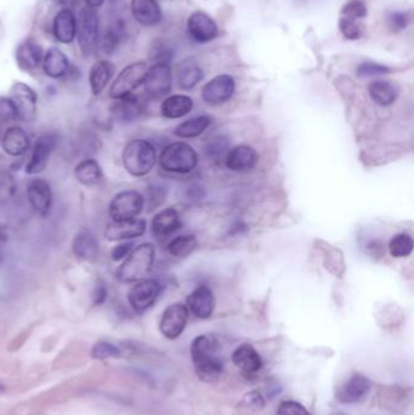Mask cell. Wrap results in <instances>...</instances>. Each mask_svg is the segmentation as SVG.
Wrapping results in <instances>:
<instances>
[{
  "label": "cell",
  "mask_w": 414,
  "mask_h": 415,
  "mask_svg": "<svg viewBox=\"0 0 414 415\" xmlns=\"http://www.w3.org/2000/svg\"><path fill=\"white\" fill-rule=\"evenodd\" d=\"M146 221L144 219H134L128 221L109 222L105 236L112 242L129 241L141 237L146 232Z\"/></svg>",
  "instance_id": "cell-21"
},
{
  "label": "cell",
  "mask_w": 414,
  "mask_h": 415,
  "mask_svg": "<svg viewBox=\"0 0 414 415\" xmlns=\"http://www.w3.org/2000/svg\"><path fill=\"white\" fill-rule=\"evenodd\" d=\"M371 99L379 106H390L400 94L397 85L389 81H374L368 86Z\"/></svg>",
  "instance_id": "cell-32"
},
{
  "label": "cell",
  "mask_w": 414,
  "mask_h": 415,
  "mask_svg": "<svg viewBox=\"0 0 414 415\" xmlns=\"http://www.w3.org/2000/svg\"><path fill=\"white\" fill-rule=\"evenodd\" d=\"M210 123H212V119L207 116H198L179 124L175 127L174 135L180 139L197 137L207 130Z\"/></svg>",
  "instance_id": "cell-34"
},
{
  "label": "cell",
  "mask_w": 414,
  "mask_h": 415,
  "mask_svg": "<svg viewBox=\"0 0 414 415\" xmlns=\"http://www.w3.org/2000/svg\"><path fill=\"white\" fill-rule=\"evenodd\" d=\"M197 164V152L186 142L169 143L160 153V168L168 173L188 174L196 169Z\"/></svg>",
  "instance_id": "cell-4"
},
{
  "label": "cell",
  "mask_w": 414,
  "mask_h": 415,
  "mask_svg": "<svg viewBox=\"0 0 414 415\" xmlns=\"http://www.w3.org/2000/svg\"><path fill=\"white\" fill-rule=\"evenodd\" d=\"M413 238L408 233H399L389 242V251L392 258H406L413 251Z\"/></svg>",
  "instance_id": "cell-37"
},
{
  "label": "cell",
  "mask_w": 414,
  "mask_h": 415,
  "mask_svg": "<svg viewBox=\"0 0 414 415\" xmlns=\"http://www.w3.org/2000/svg\"><path fill=\"white\" fill-rule=\"evenodd\" d=\"M277 415H311L306 407L297 401H283L278 406Z\"/></svg>",
  "instance_id": "cell-47"
},
{
  "label": "cell",
  "mask_w": 414,
  "mask_h": 415,
  "mask_svg": "<svg viewBox=\"0 0 414 415\" xmlns=\"http://www.w3.org/2000/svg\"><path fill=\"white\" fill-rule=\"evenodd\" d=\"M193 109V101L186 95H171L160 104V113L168 119L183 118Z\"/></svg>",
  "instance_id": "cell-31"
},
{
  "label": "cell",
  "mask_w": 414,
  "mask_h": 415,
  "mask_svg": "<svg viewBox=\"0 0 414 415\" xmlns=\"http://www.w3.org/2000/svg\"><path fill=\"white\" fill-rule=\"evenodd\" d=\"M342 16L348 19H360L367 16V8L361 0H350L344 5Z\"/></svg>",
  "instance_id": "cell-42"
},
{
  "label": "cell",
  "mask_w": 414,
  "mask_h": 415,
  "mask_svg": "<svg viewBox=\"0 0 414 415\" xmlns=\"http://www.w3.org/2000/svg\"><path fill=\"white\" fill-rule=\"evenodd\" d=\"M155 248L152 243H142L130 251L117 271V279L123 283H135L148 277L153 269Z\"/></svg>",
  "instance_id": "cell-2"
},
{
  "label": "cell",
  "mask_w": 414,
  "mask_h": 415,
  "mask_svg": "<svg viewBox=\"0 0 414 415\" xmlns=\"http://www.w3.org/2000/svg\"><path fill=\"white\" fill-rule=\"evenodd\" d=\"M85 6H88L90 9H99L104 5L105 0H84Z\"/></svg>",
  "instance_id": "cell-52"
},
{
  "label": "cell",
  "mask_w": 414,
  "mask_h": 415,
  "mask_svg": "<svg viewBox=\"0 0 414 415\" xmlns=\"http://www.w3.org/2000/svg\"><path fill=\"white\" fill-rule=\"evenodd\" d=\"M411 21V16L405 11H394L388 16V26L392 32H400L408 26Z\"/></svg>",
  "instance_id": "cell-45"
},
{
  "label": "cell",
  "mask_w": 414,
  "mask_h": 415,
  "mask_svg": "<svg viewBox=\"0 0 414 415\" xmlns=\"http://www.w3.org/2000/svg\"><path fill=\"white\" fill-rule=\"evenodd\" d=\"M77 42L80 54L89 57L96 52L100 42V19L98 11L88 6L82 8L77 17Z\"/></svg>",
  "instance_id": "cell-5"
},
{
  "label": "cell",
  "mask_w": 414,
  "mask_h": 415,
  "mask_svg": "<svg viewBox=\"0 0 414 415\" xmlns=\"http://www.w3.org/2000/svg\"><path fill=\"white\" fill-rule=\"evenodd\" d=\"M111 111L113 117L119 123H132L141 113V104L135 95H128L125 97L116 100Z\"/></svg>",
  "instance_id": "cell-29"
},
{
  "label": "cell",
  "mask_w": 414,
  "mask_h": 415,
  "mask_svg": "<svg viewBox=\"0 0 414 415\" xmlns=\"http://www.w3.org/2000/svg\"><path fill=\"white\" fill-rule=\"evenodd\" d=\"M215 297L207 285H199L187 297L188 312L199 320H208L215 310Z\"/></svg>",
  "instance_id": "cell-17"
},
{
  "label": "cell",
  "mask_w": 414,
  "mask_h": 415,
  "mask_svg": "<svg viewBox=\"0 0 414 415\" xmlns=\"http://www.w3.org/2000/svg\"><path fill=\"white\" fill-rule=\"evenodd\" d=\"M339 29L344 37L350 40H356L362 37L363 24H360L358 19H348L342 16L339 19Z\"/></svg>",
  "instance_id": "cell-40"
},
{
  "label": "cell",
  "mask_w": 414,
  "mask_h": 415,
  "mask_svg": "<svg viewBox=\"0 0 414 415\" xmlns=\"http://www.w3.org/2000/svg\"><path fill=\"white\" fill-rule=\"evenodd\" d=\"M236 83L233 78L227 75H222L208 81L202 90V99L204 102L212 106L225 104L226 101L235 94Z\"/></svg>",
  "instance_id": "cell-15"
},
{
  "label": "cell",
  "mask_w": 414,
  "mask_h": 415,
  "mask_svg": "<svg viewBox=\"0 0 414 415\" xmlns=\"http://www.w3.org/2000/svg\"><path fill=\"white\" fill-rule=\"evenodd\" d=\"M3 241H4V233H3V230L0 228V246H1Z\"/></svg>",
  "instance_id": "cell-53"
},
{
  "label": "cell",
  "mask_w": 414,
  "mask_h": 415,
  "mask_svg": "<svg viewBox=\"0 0 414 415\" xmlns=\"http://www.w3.org/2000/svg\"><path fill=\"white\" fill-rule=\"evenodd\" d=\"M4 390H5L4 385H3V384H0V392L4 391Z\"/></svg>",
  "instance_id": "cell-54"
},
{
  "label": "cell",
  "mask_w": 414,
  "mask_h": 415,
  "mask_svg": "<svg viewBox=\"0 0 414 415\" xmlns=\"http://www.w3.org/2000/svg\"><path fill=\"white\" fill-rule=\"evenodd\" d=\"M52 1H55L57 5H62V6H65L67 9H71L75 5H78L79 3V0H52Z\"/></svg>",
  "instance_id": "cell-51"
},
{
  "label": "cell",
  "mask_w": 414,
  "mask_h": 415,
  "mask_svg": "<svg viewBox=\"0 0 414 415\" xmlns=\"http://www.w3.org/2000/svg\"><path fill=\"white\" fill-rule=\"evenodd\" d=\"M124 24L122 21H117L114 24L107 27L105 32L104 37L100 40L101 49L106 55H112L113 52L117 50L118 45L121 44L123 37H124Z\"/></svg>",
  "instance_id": "cell-35"
},
{
  "label": "cell",
  "mask_w": 414,
  "mask_h": 415,
  "mask_svg": "<svg viewBox=\"0 0 414 415\" xmlns=\"http://www.w3.org/2000/svg\"><path fill=\"white\" fill-rule=\"evenodd\" d=\"M43 57V47L33 38L24 39L15 50V60L21 71H37L42 67Z\"/></svg>",
  "instance_id": "cell-16"
},
{
  "label": "cell",
  "mask_w": 414,
  "mask_h": 415,
  "mask_svg": "<svg viewBox=\"0 0 414 415\" xmlns=\"http://www.w3.org/2000/svg\"><path fill=\"white\" fill-rule=\"evenodd\" d=\"M52 32L54 38L61 44H71L77 37V16L72 9L59 10L52 19Z\"/></svg>",
  "instance_id": "cell-20"
},
{
  "label": "cell",
  "mask_w": 414,
  "mask_h": 415,
  "mask_svg": "<svg viewBox=\"0 0 414 415\" xmlns=\"http://www.w3.org/2000/svg\"><path fill=\"white\" fill-rule=\"evenodd\" d=\"M232 363L245 374H255L263 368V359L254 346L243 344L238 346L231 356Z\"/></svg>",
  "instance_id": "cell-24"
},
{
  "label": "cell",
  "mask_w": 414,
  "mask_h": 415,
  "mask_svg": "<svg viewBox=\"0 0 414 415\" xmlns=\"http://www.w3.org/2000/svg\"><path fill=\"white\" fill-rule=\"evenodd\" d=\"M372 384L366 375L353 373L343 385L338 387L335 398L343 405H353L363 401L369 395Z\"/></svg>",
  "instance_id": "cell-13"
},
{
  "label": "cell",
  "mask_w": 414,
  "mask_h": 415,
  "mask_svg": "<svg viewBox=\"0 0 414 415\" xmlns=\"http://www.w3.org/2000/svg\"><path fill=\"white\" fill-rule=\"evenodd\" d=\"M145 208V197L135 189L122 191L109 202V215L114 222L134 220Z\"/></svg>",
  "instance_id": "cell-6"
},
{
  "label": "cell",
  "mask_w": 414,
  "mask_h": 415,
  "mask_svg": "<svg viewBox=\"0 0 414 415\" xmlns=\"http://www.w3.org/2000/svg\"><path fill=\"white\" fill-rule=\"evenodd\" d=\"M258 162H259L258 152L248 145H240L231 148L225 157L226 168L236 173H245L254 169Z\"/></svg>",
  "instance_id": "cell-18"
},
{
  "label": "cell",
  "mask_w": 414,
  "mask_h": 415,
  "mask_svg": "<svg viewBox=\"0 0 414 415\" xmlns=\"http://www.w3.org/2000/svg\"><path fill=\"white\" fill-rule=\"evenodd\" d=\"M240 406L250 411H261L266 406V401L260 392L250 391L245 393Z\"/></svg>",
  "instance_id": "cell-44"
},
{
  "label": "cell",
  "mask_w": 414,
  "mask_h": 415,
  "mask_svg": "<svg viewBox=\"0 0 414 415\" xmlns=\"http://www.w3.org/2000/svg\"><path fill=\"white\" fill-rule=\"evenodd\" d=\"M187 29L190 37L197 42H210L217 36V24L203 11H196L190 16Z\"/></svg>",
  "instance_id": "cell-23"
},
{
  "label": "cell",
  "mask_w": 414,
  "mask_h": 415,
  "mask_svg": "<svg viewBox=\"0 0 414 415\" xmlns=\"http://www.w3.org/2000/svg\"><path fill=\"white\" fill-rule=\"evenodd\" d=\"M165 197L164 187H162L160 185H152L147 189V202H148V207L150 210L158 207Z\"/></svg>",
  "instance_id": "cell-48"
},
{
  "label": "cell",
  "mask_w": 414,
  "mask_h": 415,
  "mask_svg": "<svg viewBox=\"0 0 414 415\" xmlns=\"http://www.w3.org/2000/svg\"><path fill=\"white\" fill-rule=\"evenodd\" d=\"M130 10L132 17L142 26L152 27L162 21V10L157 0H132Z\"/></svg>",
  "instance_id": "cell-27"
},
{
  "label": "cell",
  "mask_w": 414,
  "mask_h": 415,
  "mask_svg": "<svg viewBox=\"0 0 414 415\" xmlns=\"http://www.w3.org/2000/svg\"><path fill=\"white\" fill-rule=\"evenodd\" d=\"M132 249H134V243L132 242H123V243L118 244L111 250V259L116 261V263L122 261V260L127 258L128 255L130 254Z\"/></svg>",
  "instance_id": "cell-49"
},
{
  "label": "cell",
  "mask_w": 414,
  "mask_h": 415,
  "mask_svg": "<svg viewBox=\"0 0 414 415\" xmlns=\"http://www.w3.org/2000/svg\"><path fill=\"white\" fill-rule=\"evenodd\" d=\"M43 72L52 79H62L70 75L71 62L61 49L52 47L44 52L42 62Z\"/></svg>",
  "instance_id": "cell-22"
},
{
  "label": "cell",
  "mask_w": 414,
  "mask_h": 415,
  "mask_svg": "<svg viewBox=\"0 0 414 415\" xmlns=\"http://www.w3.org/2000/svg\"><path fill=\"white\" fill-rule=\"evenodd\" d=\"M162 292V285L158 281L145 279L135 282L129 292L128 302L137 313H144L155 305Z\"/></svg>",
  "instance_id": "cell-9"
},
{
  "label": "cell",
  "mask_w": 414,
  "mask_h": 415,
  "mask_svg": "<svg viewBox=\"0 0 414 415\" xmlns=\"http://www.w3.org/2000/svg\"><path fill=\"white\" fill-rule=\"evenodd\" d=\"M59 143V135L56 132H43L42 135L36 139L29 161L26 164L24 171L26 174L37 175L45 169L52 156V152Z\"/></svg>",
  "instance_id": "cell-8"
},
{
  "label": "cell",
  "mask_w": 414,
  "mask_h": 415,
  "mask_svg": "<svg viewBox=\"0 0 414 415\" xmlns=\"http://www.w3.org/2000/svg\"><path fill=\"white\" fill-rule=\"evenodd\" d=\"M27 198L38 215L45 217L52 212V189L47 180L36 178L27 185Z\"/></svg>",
  "instance_id": "cell-14"
},
{
  "label": "cell",
  "mask_w": 414,
  "mask_h": 415,
  "mask_svg": "<svg viewBox=\"0 0 414 415\" xmlns=\"http://www.w3.org/2000/svg\"><path fill=\"white\" fill-rule=\"evenodd\" d=\"M145 93L151 99H160L171 90V70L169 63H155L148 67L144 79Z\"/></svg>",
  "instance_id": "cell-12"
},
{
  "label": "cell",
  "mask_w": 414,
  "mask_h": 415,
  "mask_svg": "<svg viewBox=\"0 0 414 415\" xmlns=\"http://www.w3.org/2000/svg\"><path fill=\"white\" fill-rule=\"evenodd\" d=\"M183 226L180 214L175 208H165L157 212L152 222L151 231L157 240H167Z\"/></svg>",
  "instance_id": "cell-19"
},
{
  "label": "cell",
  "mask_w": 414,
  "mask_h": 415,
  "mask_svg": "<svg viewBox=\"0 0 414 415\" xmlns=\"http://www.w3.org/2000/svg\"><path fill=\"white\" fill-rule=\"evenodd\" d=\"M197 238L193 235L175 237L168 244V253L174 258H186L197 248Z\"/></svg>",
  "instance_id": "cell-36"
},
{
  "label": "cell",
  "mask_w": 414,
  "mask_h": 415,
  "mask_svg": "<svg viewBox=\"0 0 414 415\" xmlns=\"http://www.w3.org/2000/svg\"><path fill=\"white\" fill-rule=\"evenodd\" d=\"M220 349L222 345L214 335H199L193 339L190 354L199 380L213 384L222 377L224 361L219 356Z\"/></svg>",
  "instance_id": "cell-1"
},
{
  "label": "cell",
  "mask_w": 414,
  "mask_h": 415,
  "mask_svg": "<svg viewBox=\"0 0 414 415\" xmlns=\"http://www.w3.org/2000/svg\"><path fill=\"white\" fill-rule=\"evenodd\" d=\"M390 73L389 67L383 66L376 62H363L358 68V75L360 77L383 76Z\"/></svg>",
  "instance_id": "cell-46"
},
{
  "label": "cell",
  "mask_w": 414,
  "mask_h": 415,
  "mask_svg": "<svg viewBox=\"0 0 414 415\" xmlns=\"http://www.w3.org/2000/svg\"><path fill=\"white\" fill-rule=\"evenodd\" d=\"M107 297H109V290L104 283L99 282L95 285L94 292H93V304L95 306H100L107 300Z\"/></svg>",
  "instance_id": "cell-50"
},
{
  "label": "cell",
  "mask_w": 414,
  "mask_h": 415,
  "mask_svg": "<svg viewBox=\"0 0 414 415\" xmlns=\"http://www.w3.org/2000/svg\"><path fill=\"white\" fill-rule=\"evenodd\" d=\"M190 312L186 305L181 302L171 304L165 308L160 321V331L167 339L175 340L183 334L187 326Z\"/></svg>",
  "instance_id": "cell-11"
},
{
  "label": "cell",
  "mask_w": 414,
  "mask_h": 415,
  "mask_svg": "<svg viewBox=\"0 0 414 415\" xmlns=\"http://www.w3.org/2000/svg\"><path fill=\"white\" fill-rule=\"evenodd\" d=\"M16 191L15 180L8 171L0 170V202H6L14 197Z\"/></svg>",
  "instance_id": "cell-43"
},
{
  "label": "cell",
  "mask_w": 414,
  "mask_h": 415,
  "mask_svg": "<svg viewBox=\"0 0 414 415\" xmlns=\"http://www.w3.org/2000/svg\"><path fill=\"white\" fill-rule=\"evenodd\" d=\"M31 146L29 135L22 127H10L1 137V147L6 155L11 157L24 156Z\"/></svg>",
  "instance_id": "cell-26"
},
{
  "label": "cell",
  "mask_w": 414,
  "mask_h": 415,
  "mask_svg": "<svg viewBox=\"0 0 414 415\" xmlns=\"http://www.w3.org/2000/svg\"><path fill=\"white\" fill-rule=\"evenodd\" d=\"M75 179L86 187H94L104 181V171L101 169L99 162L93 158H88L79 162L75 169Z\"/></svg>",
  "instance_id": "cell-30"
},
{
  "label": "cell",
  "mask_w": 414,
  "mask_h": 415,
  "mask_svg": "<svg viewBox=\"0 0 414 415\" xmlns=\"http://www.w3.org/2000/svg\"><path fill=\"white\" fill-rule=\"evenodd\" d=\"M20 120L17 109L8 96H0V123H13Z\"/></svg>",
  "instance_id": "cell-41"
},
{
  "label": "cell",
  "mask_w": 414,
  "mask_h": 415,
  "mask_svg": "<svg viewBox=\"0 0 414 415\" xmlns=\"http://www.w3.org/2000/svg\"><path fill=\"white\" fill-rule=\"evenodd\" d=\"M121 356V349L117 345L112 344L106 340H100L93 346L91 357L94 359H116Z\"/></svg>",
  "instance_id": "cell-39"
},
{
  "label": "cell",
  "mask_w": 414,
  "mask_h": 415,
  "mask_svg": "<svg viewBox=\"0 0 414 415\" xmlns=\"http://www.w3.org/2000/svg\"><path fill=\"white\" fill-rule=\"evenodd\" d=\"M229 150H230V141L224 135L213 136L210 140H208L207 145L204 147L206 155L213 161H219L226 157Z\"/></svg>",
  "instance_id": "cell-38"
},
{
  "label": "cell",
  "mask_w": 414,
  "mask_h": 415,
  "mask_svg": "<svg viewBox=\"0 0 414 415\" xmlns=\"http://www.w3.org/2000/svg\"><path fill=\"white\" fill-rule=\"evenodd\" d=\"M116 72V66L109 60H99L91 66L89 72L90 90L94 96L104 91Z\"/></svg>",
  "instance_id": "cell-28"
},
{
  "label": "cell",
  "mask_w": 414,
  "mask_h": 415,
  "mask_svg": "<svg viewBox=\"0 0 414 415\" xmlns=\"http://www.w3.org/2000/svg\"><path fill=\"white\" fill-rule=\"evenodd\" d=\"M72 251L77 259L93 263L99 256V242L93 232L83 228L73 238Z\"/></svg>",
  "instance_id": "cell-25"
},
{
  "label": "cell",
  "mask_w": 414,
  "mask_h": 415,
  "mask_svg": "<svg viewBox=\"0 0 414 415\" xmlns=\"http://www.w3.org/2000/svg\"><path fill=\"white\" fill-rule=\"evenodd\" d=\"M123 166L129 174L142 178L150 174L157 163V152L150 141L135 139L124 147L122 153Z\"/></svg>",
  "instance_id": "cell-3"
},
{
  "label": "cell",
  "mask_w": 414,
  "mask_h": 415,
  "mask_svg": "<svg viewBox=\"0 0 414 415\" xmlns=\"http://www.w3.org/2000/svg\"><path fill=\"white\" fill-rule=\"evenodd\" d=\"M147 70L148 66L144 61L132 62L124 67L109 88V97L117 100L132 95L144 83Z\"/></svg>",
  "instance_id": "cell-7"
},
{
  "label": "cell",
  "mask_w": 414,
  "mask_h": 415,
  "mask_svg": "<svg viewBox=\"0 0 414 415\" xmlns=\"http://www.w3.org/2000/svg\"><path fill=\"white\" fill-rule=\"evenodd\" d=\"M10 99L17 109L20 120L33 122L37 114L38 95L24 81H15L10 88Z\"/></svg>",
  "instance_id": "cell-10"
},
{
  "label": "cell",
  "mask_w": 414,
  "mask_h": 415,
  "mask_svg": "<svg viewBox=\"0 0 414 415\" xmlns=\"http://www.w3.org/2000/svg\"><path fill=\"white\" fill-rule=\"evenodd\" d=\"M203 72L197 62L191 57L185 58L178 66V81L184 90H191L202 81Z\"/></svg>",
  "instance_id": "cell-33"
}]
</instances>
